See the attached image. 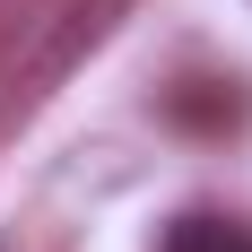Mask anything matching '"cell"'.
Wrapping results in <instances>:
<instances>
[{"label":"cell","instance_id":"obj_1","mask_svg":"<svg viewBox=\"0 0 252 252\" xmlns=\"http://www.w3.org/2000/svg\"><path fill=\"white\" fill-rule=\"evenodd\" d=\"M122 9H130V0H61V9L26 35V52L0 70V139H9L18 122H35V104H44L52 87H61V78L122 26Z\"/></svg>","mask_w":252,"mask_h":252},{"label":"cell","instance_id":"obj_2","mask_svg":"<svg viewBox=\"0 0 252 252\" xmlns=\"http://www.w3.org/2000/svg\"><path fill=\"white\" fill-rule=\"evenodd\" d=\"M157 113H165L183 139H235V130L252 122V87H235V78H174V87L157 96Z\"/></svg>","mask_w":252,"mask_h":252},{"label":"cell","instance_id":"obj_3","mask_svg":"<svg viewBox=\"0 0 252 252\" xmlns=\"http://www.w3.org/2000/svg\"><path fill=\"white\" fill-rule=\"evenodd\" d=\"M157 252H252V226L235 209H183L174 226L157 235Z\"/></svg>","mask_w":252,"mask_h":252}]
</instances>
